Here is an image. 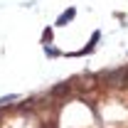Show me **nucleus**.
Here are the masks:
<instances>
[{
    "mask_svg": "<svg viewBox=\"0 0 128 128\" xmlns=\"http://www.w3.org/2000/svg\"><path fill=\"white\" fill-rule=\"evenodd\" d=\"M74 15H76V10H74V8H69L66 12H62V15H59V20H57V25H59V27H62V25H66V22H69V20H72Z\"/></svg>",
    "mask_w": 128,
    "mask_h": 128,
    "instance_id": "obj_1",
    "label": "nucleus"
},
{
    "mask_svg": "<svg viewBox=\"0 0 128 128\" xmlns=\"http://www.w3.org/2000/svg\"><path fill=\"white\" fill-rule=\"evenodd\" d=\"M98 37H101V34H98V32H94V34H91V42H89L86 47L81 49V54H86V52H91V49H94V44L98 42Z\"/></svg>",
    "mask_w": 128,
    "mask_h": 128,
    "instance_id": "obj_2",
    "label": "nucleus"
},
{
    "mask_svg": "<svg viewBox=\"0 0 128 128\" xmlns=\"http://www.w3.org/2000/svg\"><path fill=\"white\" fill-rule=\"evenodd\" d=\"M17 96L15 94H10V96H5V98H0V106H2V104H10V101H15Z\"/></svg>",
    "mask_w": 128,
    "mask_h": 128,
    "instance_id": "obj_3",
    "label": "nucleus"
}]
</instances>
